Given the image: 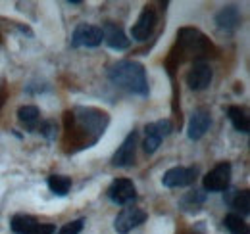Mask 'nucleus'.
Listing matches in <instances>:
<instances>
[{
    "label": "nucleus",
    "instance_id": "f257e3e1",
    "mask_svg": "<svg viewBox=\"0 0 250 234\" xmlns=\"http://www.w3.org/2000/svg\"><path fill=\"white\" fill-rule=\"evenodd\" d=\"M108 79L116 87L124 88L131 94L139 96H148V79H146V69L133 59H122L110 65L108 69Z\"/></svg>",
    "mask_w": 250,
    "mask_h": 234
},
{
    "label": "nucleus",
    "instance_id": "f03ea898",
    "mask_svg": "<svg viewBox=\"0 0 250 234\" xmlns=\"http://www.w3.org/2000/svg\"><path fill=\"white\" fill-rule=\"evenodd\" d=\"M229 182H231V163L229 161L218 163L202 178V186L206 192H223L229 188Z\"/></svg>",
    "mask_w": 250,
    "mask_h": 234
},
{
    "label": "nucleus",
    "instance_id": "7ed1b4c3",
    "mask_svg": "<svg viewBox=\"0 0 250 234\" xmlns=\"http://www.w3.org/2000/svg\"><path fill=\"white\" fill-rule=\"evenodd\" d=\"M146 219H148L146 211H143L141 207L129 205V207H124V209L118 213V217H116V221H114V229H116V233H120V234H129L133 229L141 227Z\"/></svg>",
    "mask_w": 250,
    "mask_h": 234
},
{
    "label": "nucleus",
    "instance_id": "20e7f679",
    "mask_svg": "<svg viewBox=\"0 0 250 234\" xmlns=\"http://www.w3.org/2000/svg\"><path fill=\"white\" fill-rule=\"evenodd\" d=\"M171 131H173V125H171L169 119H160V121H154V123H148L145 127V133H146V138L143 142L145 152L146 154H154L158 148H160V144H162V140Z\"/></svg>",
    "mask_w": 250,
    "mask_h": 234
},
{
    "label": "nucleus",
    "instance_id": "39448f33",
    "mask_svg": "<svg viewBox=\"0 0 250 234\" xmlns=\"http://www.w3.org/2000/svg\"><path fill=\"white\" fill-rule=\"evenodd\" d=\"M100 42H102V29L98 25L79 23L73 29V35H71V46L73 48H79V46L96 48Z\"/></svg>",
    "mask_w": 250,
    "mask_h": 234
},
{
    "label": "nucleus",
    "instance_id": "423d86ee",
    "mask_svg": "<svg viewBox=\"0 0 250 234\" xmlns=\"http://www.w3.org/2000/svg\"><path fill=\"white\" fill-rule=\"evenodd\" d=\"M198 176L196 167H171L162 176V184L166 188H185L190 186Z\"/></svg>",
    "mask_w": 250,
    "mask_h": 234
},
{
    "label": "nucleus",
    "instance_id": "0eeeda50",
    "mask_svg": "<svg viewBox=\"0 0 250 234\" xmlns=\"http://www.w3.org/2000/svg\"><path fill=\"white\" fill-rule=\"evenodd\" d=\"M137 142H139V133L131 131L122 146L116 150V154L112 156V165L116 167H131L135 163V156H137Z\"/></svg>",
    "mask_w": 250,
    "mask_h": 234
},
{
    "label": "nucleus",
    "instance_id": "6e6552de",
    "mask_svg": "<svg viewBox=\"0 0 250 234\" xmlns=\"http://www.w3.org/2000/svg\"><path fill=\"white\" fill-rule=\"evenodd\" d=\"M108 198L118 205L131 204L137 198V188L129 178H116L108 188Z\"/></svg>",
    "mask_w": 250,
    "mask_h": 234
},
{
    "label": "nucleus",
    "instance_id": "1a4fd4ad",
    "mask_svg": "<svg viewBox=\"0 0 250 234\" xmlns=\"http://www.w3.org/2000/svg\"><path fill=\"white\" fill-rule=\"evenodd\" d=\"M210 123H212V117H210V110L208 108L194 110L190 119H188L187 136L190 140H200L206 135V131L210 129Z\"/></svg>",
    "mask_w": 250,
    "mask_h": 234
},
{
    "label": "nucleus",
    "instance_id": "9d476101",
    "mask_svg": "<svg viewBox=\"0 0 250 234\" xmlns=\"http://www.w3.org/2000/svg\"><path fill=\"white\" fill-rule=\"evenodd\" d=\"M102 40L112 48V50H127L131 46V39H127L124 29L114 23V21H106L102 27Z\"/></svg>",
    "mask_w": 250,
    "mask_h": 234
},
{
    "label": "nucleus",
    "instance_id": "9b49d317",
    "mask_svg": "<svg viewBox=\"0 0 250 234\" xmlns=\"http://www.w3.org/2000/svg\"><path fill=\"white\" fill-rule=\"evenodd\" d=\"M156 23H158L156 12H154L152 8H148V6H146V8L141 12V16H139L137 23L133 25V29H131V37H133L135 40H146V39L154 33Z\"/></svg>",
    "mask_w": 250,
    "mask_h": 234
},
{
    "label": "nucleus",
    "instance_id": "f8f14e48",
    "mask_svg": "<svg viewBox=\"0 0 250 234\" xmlns=\"http://www.w3.org/2000/svg\"><path fill=\"white\" fill-rule=\"evenodd\" d=\"M212 77H214V73H212V69H210L208 63H204V61H194L192 67L188 69V73H187V85L192 88V90H204V88L210 87Z\"/></svg>",
    "mask_w": 250,
    "mask_h": 234
},
{
    "label": "nucleus",
    "instance_id": "ddd939ff",
    "mask_svg": "<svg viewBox=\"0 0 250 234\" xmlns=\"http://www.w3.org/2000/svg\"><path fill=\"white\" fill-rule=\"evenodd\" d=\"M250 194L249 190H231V192H227L225 194V204L229 205L231 209H235V211H241L243 215H249L250 211Z\"/></svg>",
    "mask_w": 250,
    "mask_h": 234
},
{
    "label": "nucleus",
    "instance_id": "4468645a",
    "mask_svg": "<svg viewBox=\"0 0 250 234\" xmlns=\"http://www.w3.org/2000/svg\"><path fill=\"white\" fill-rule=\"evenodd\" d=\"M216 23H218V27H221V29L233 31L241 23V14H239V10H237L235 6H227V8H223L221 12H218Z\"/></svg>",
    "mask_w": 250,
    "mask_h": 234
},
{
    "label": "nucleus",
    "instance_id": "2eb2a0df",
    "mask_svg": "<svg viewBox=\"0 0 250 234\" xmlns=\"http://www.w3.org/2000/svg\"><path fill=\"white\" fill-rule=\"evenodd\" d=\"M18 119L27 131H35L39 127V121H41V112L35 106H21L18 110Z\"/></svg>",
    "mask_w": 250,
    "mask_h": 234
},
{
    "label": "nucleus",
    "instance_id": "dca6fc26",
    "mask_svg": "<svg viewBox=\"0 0 250 234\" xmlns=\"http://www.w3.org/2000/svg\"><path fill=\"white\" fill-rule=\"evenodd\" d=\"M227 116H229L231 123H233V127H235L239 133H245V135L249 133L250 119L243 108H239V106H229V108H227Z\"/></svg>",
    "mask_w": 250,
    "mask_h": 234
},
{
    "label": "nucleus",
    "instance_id": "f3484780",
    "mask_svg": "<svg viewBox=\"0 0 250 234\" xmlns=\"http://www.w3.org/2000/svg\"><path fill=\"white\" fill-rule=\"evenodd\" d=\"M37 225H39V221L31 215H14L12 223H10L12 231L16 234H31Z\"/></svg>",
    "mask_w": 250,
    "mask_h": 234
},
{
    "label": "nucleus",
    "instance_id": "a211bd4d",
    "mask_svg": "<svg viewBox=\"0 0 250 234\" xmlns=\"http://www.w3.org/2000/svg\"><path fill=\"white\" fill-rule=\"evenodd\" d=\"M206 202V192H202V190H192V192H187L183 198H181V202H179V207L183 209V211H198L200 209V205Z\"/></svg>",
    "mask_w": 250,
    "mask_h": 234
},
{
    "label": "nucleus",
    "instance_id": "6ab92c4d",
    "mask_svg": "<svg viewBox=\"0 0 250 234\" xmlns=\"http://www.w3.org/2000/svg\"><path fill=\"white\" fill-rule=\"evenodd\" d=\"M46 184H48V188H50L52 194L65 196L69 192V188H71V178L65 175H50L48 180H46Z\"/></svg>",
    "mask_w": 250,
    "mask_h": 234
},
{
    "label": "nucleus",
    "instance_id": "aec40b11",
    "mask_svg": "<svg viewBox=\"0 0 250 234\" xmlns=\"http://www.w3.org/2000/svg\"><path fill=\"white\" fill-rule=\"evenodd\" d=\"M223 225H225V229L229 231V234H250L249 225H247V223L243 221V217L237 215V213H229V215H225Z\"/></svg>",
    "mask_w": 250,
    "mask_h": 234
},
{
    "label": "nucleus",
    "instance_id": "412c9836",
    "mask_svg": "<svg viewBox=\"0 0 250 234\" xmlns=\"http://www.w3.org/2000/svg\"><path fill=\"white\" fill-rule=\"evenodd\" d=\"M83 227H85V219H75V221L65 223L56 234H79L83 231Z\"/></svg>",
    "mask_w": 250,
    "mask_h": 234
},
{
    "label": "nucleus",
    "instance_id": "4be33fe9",
    "mask_svg": "<svg viewBox=\"0 0 250 234\" xmlns=\"http://www.w3.org/2000/svg\"><path fill=\"white\" fill-rule=\"evenodd\" d=\"M39 131H41V135H44L46 138L52 140V138H56V131H58V127H56L54 121H44V123H41Z\"/></svg>",
    "mask_w": 250,
    "mask_h": 234
},
{
    "label": "nucleus",
    "instance_id": "5701e85b",
    "mask_svg": "<svg viewBox=\"0 0 250 234\" xmlns=\"http://www.w3.org/2000/svg\"><path fill=\"white\" fill-rule=\"evenodd\" d=\"M54 233H56V227H54V225H44V223H39L31 234H54Z\"/></svg>",
    "mask_w": 250,
    "mask_h": 234
}]
</instances>
